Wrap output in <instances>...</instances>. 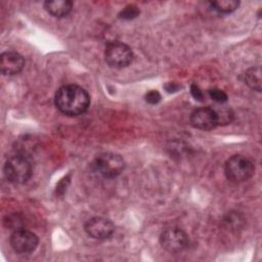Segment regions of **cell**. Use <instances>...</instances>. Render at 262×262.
<instances>
[{"mask_svg":"<svg viewBox=\"0 0 262 262\" xmlns=\"http://www.w3.org/2000/svg\"><path fill=\"white\" fill-rule=\"evenodd\" d=\"M57 110L66 116L76 117L84 114L90 105L88 92L79 85L69 84L57 89L54 97Z\"/></svg>","mask_w":262,"mask_h":262,"instance_id":"6da1fadb","label":"cell"},{"mask_svg":"<svg viewBox=\"0 0 262 262\" xmlns=\"http://www.w3.org/2000/svg\"><path fill=\"white\" fill-rule=\"evenodd\" d=\"M3 173L7 181L10 183H25L31 178L33 174L32 162L25 154L11 156L4 164Z\"/></svg>","mask_w":262,"mask_h":262,"instance_id":"7a4b0ae2","label":"cell"},{"mask_svg":"<svg viewBox=\"0 0 262 262\" xmlns=\"http://www.w3.org/2000/svg\"><path fill=\"white\" fill-rule=\"evenodd\" d=\"M224 172L227 177L232 182H244L249 180L254 172H255V165L246 156L242 155H234L230 157L224 167Z\"/></svg>","mask_w":262,"mask_h":262,"instance_id":"3957f363","label":"cell"},{"mask_svg":"<svg viewBox=\"0 0 262 262\" xmlns=\"http://www.w3.org/2000/svg\"><path fill=\"white\" fill-rule=\"evenodd\" d=\"M104 58L108 67L113 69H123L132 62L133 52L127 44L113 41L105 46Z\"/></svg>","mask_w":262,"mask_h":262,"instance_id":"277c9868","label":"cell"},{"mask_svg":"<svg viewBox=\"0 0 262 262\" xmlns=\"http://www.w3.org/2000/svg\"><path fill=\"white\" fill-rule=\"evenodd\" d=\"M93 167L101 176L105 178H115L125 169V161L118 154L103 152L95 158Z\"/></svg>","mask_w":262,"mask_h":262,"instance_id":"5b68a950","label":"cell"},{"mask_svg":"<svg viewBox=\"0 0 262 262\" xmlns=\"http://www.w3.org/2000/svg\"><path fill=\"white\" fill-rule=\"evenodd\" d=\"M9 242L12 250L16 254L29 255L37 249L39 238L34 232L24 228H19L11 233Z\"/></svg>","mask_w":262,"mask_h":262,"instance_id":"8992f818","label":"cell"},{"mask_svg":"<svg viewBox=\"0 0 262 262\" xmlns=\"http://www.w3.org/2000/svg\"><path fill=\"white\" fill-rule=\"evenodd\" d=\"M160 244L169 253H180L188 245V235L178 227H170L160 234Z\"/></svg>","mask_w":262,"mask_h":262,"instance_id":"52a82bcc","label":"cell"},{"mask_svg":"<svg viewBox=\"0 0 262 262\" xmlns=\"http://www.w3.org/2000/svg\"><path fill=\"white\" fill-rule=\"evenodd\" d=\"M86 233L94 239H106L111 237L115 231L114 223L103 217H93L84 224Z\"/></svg>","mask_w":262,"mask_h":262,"instance_id":"ba28073f","label":"cell"},{"mask_svg":"<svg viewBox=\"0 0 262 262\" xmlns=\"http://www.w3.org/2000/svg\"><path fill=\"white\" fill-rule=\"evenodd\" d=\"M190 124L200 130H212L218 126V118L213 107L204 106L194 110L190 115Z\"/></svg>","mask_w":262,"mask_h":262,"instance_id":"9c48e42d","label":"cell"},{"mask_svg":"<svg viewBox=\"0 0 262 262\" xmlns=\"http://www.w3.org/2000/svg\"><path fill=\"white\" fill-rule=\"evenodd\" d=\"M25 67V58L16 51H5L0 56V70L3 75H16Z\"/></svg>","mask_w":262,"mask_h":262,"instance_id":"30bf717a","label":"cell"},{"mask_svg":"<svg viewBox=\"0 0 262 262\" xmlns=\"http://www.w3.org/2000/svg\"><path fill=\"white\" fill-rule=\"evenodd\" d=\"M73 8V2L70 0H50L44 2V9L54 17L67 16Z\"/></svg>","mask_w":262,"mask_h":262,"instance_id":"8fae6325","label":"cell"},{"mask_svg":"<svg viewBox=\"0 0 262 262\" xmlns=\"http://www.w3.org/2000/svg\"><path fill=\"white\" fill-rule=\"evenodd\" d=\"M246 219L244 215L237 211H229L222 217V225L230 231H237L244 228Z\"/></svg>","mask_w":262,"mask_h":262,"instance_id":"7c38bea8","label":"cell"},{"mask_svg":"<svg viewBox=\"0 0 262 262\" xmlns=\"http://www.w3.org/2000/svg\"><path fill=\"white\" fill-rule=\"evenodd\" d=\"M245 83L253 90L261 91V68L252 67L248 69L244 74Z\"/></svg>","mask_w":262,"mask_h":262,"instance_id":"4fadbf2b","label":"cell"},{"mask_svg":"<svg viewBox=\"0 0 262 262\" xmlns=\"http://www.w3.org/2000/svg\"><path fill=\"white\" fill-rule=\"evenodd\" d=\"M210 5L215 11H217L219 13L227 14V13H231L234 10L237 9V7L239 5V1H236V0H218V1L210 2Z\"/></svg>","mask_w":262,"mask_h":262,"instance_id":"5bb4252c","label":"cell"},{"mask_svg":"<svg viewBox=\"0 0 262 262\" xmlns=\"http://www.w3.org/2000/svg\"><path fill=\"white\" fill-rule=\"evenodd\" d=\"M140 13L139 8L134 5V4H129L126 7H124L118 14L119 18L124 19V20H131L134 19L135 17H137Z\"/></svg>","mask_w":262,"mask_h":262,"instance_id":"9a60e30c","label":"cell"},{"mask_svg":"<svg viewBox=\"0 0 262 262\" xmlns=\"http://www.w3.org/2000/svg\"><path fill=\"white\" fill-rule=\"evenodd\" d=\"M217 118H218V125H223V124H228L232 121L233 119V113L231 112L230 108L227 107H221V108H214Z\"/></svg>","mask_w":262,"mask_h":262,"instance_id":"2e32d148","label":"cell"},{"mask_svg":"<svg viewBox=\"0 0 262 262\" xmlns=\"http://www.w3.org/2000/svg\"><path fill=\"white\" fill-rule=\"evenodd\" d=\"M209 95H210V97H211L214 101H216V102H218V103H224V102H226L227 99H228L227 94H226L224 91H222L221 89H218V88H212V89H210V90H209Z\"/></svg>","mask_w":262,"mask_h":262,"instance_id":"e0dca14e","label":"cell"},{"mask_svg":"<svg viewBox=\"0 0 262 262\" xmlns=\"http://www.w3.org/2000/svg\"><path fill=\"white\" fill-rule=\"evenodd\" d=\"M144 98H145V101L149 104H158L161 101L162 97L157 90H151L145 94Z\"/></svg>","mask_w":262,"mask_h":262,"instance_id":"ac0fdd59","label":"cell"},{"mask_svg":"<svg viewBox=\"0 0 262 262\" xmlns=\"http://www.w3.org/2000/svg\"><path fill=\"white\" fill-rule=\"evenodd\" d=\"M190 93L192 95V97L198 100V101H204L205 100V96H204V93L203 91L200 89V87L195 84H192L190 86Z\"/></svg>","mask_w":262,"mask_h":262,"instance_id":"d6986e66","label":"cell"},{"mask_svg":"<svg viewBox=\"0 0 262 262\" xmlns=\"http://www.w3.org/2000/svg\"><path fill=\"white\" fill-rule=\"evenodd\" d=\"M165 88L168 92H175V91H178L180 86L174 82H169L168 84L165 85Z\"/></svg>","mask_w":262,"mask_h":262,"instance_id":"ffe728a7","label":"cell"}]
</instances>
